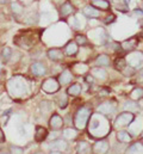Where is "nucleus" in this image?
<instances>
[{
  "label": "nucleus",
  "instance_id": "obj_31",
  "mask_svg": "<svg viewBox=\"0 0 143 154\" xmlns=\"http://www.w3.org/2000/svg\"><path fill=\"white\" fill-rule=\"evenodd\" d=\"M11 10L16 16H20L24 12V6L20 1H13L11 2Z\"/></svg>",
  "mask_w": 143,
  "mask_h": 154
},
{
  "label": "nucleus",
  "instance_id": "obj_36",
  "mask_svg": "<svg viewBox=\"0 0 143 154\" xmlns=\"http://www.w3.org/2000/svg\"><path fill=\"white\" fill-rule=\"evenodd\" d=\"M51 108H53L51 102L44 100V102L41 103V110H42L43 114H45V112H50V111H51Z\"/></svg>",
  "mask_w": 143,
  "mask_h": 154
},
{
  "label": "nucleus",
  "instance_id": "obj_33",
  "mask_svg": "<svg viewBox=\"0 0 143 154\" xmlns=\"http://www.w3.org/2000/svg\"><path fill=\"white\" fill-rule=\"evenodd\" d=\"M113 65H114V68L118 69V71H120V72H123V71L125 69V67L128 66L125 57H117V59L114 60V63H113Z\"/></svg>",
  "mask_w": 143,
  "mask_h": 154
},
{
  "label": "nucleus",
  "instance_id": "obj_21",
  "mask_svg": "<svg viewBox=\"0 0 143 154\" xmlns=\"http://www.w3.org/2000/svg\"><path fill=\"white\" fill-rule=\"evenodd\" d=\"M73 73H72L69 69H65V71H62L61 72V74L59 75V82H60V85H68V84H71L72 81H73Z\"/></svg>",
  "mask_w": 143,
  "mask_h": 154
},
{
  "label": "nucleus",
  "instance_id": "obj_45",
  "mask_svg": "<svg viewBox=\"0 0 143 154\" xmlns=\"http://www.w3.org/2000/svg\"><path fill=\"white\" fill-rule=\"evenodd\" d=\"M35 154H43V153H42V152H36Z\"/></svg>",
  "mask_w": 143,
  "mask_h": 154
},
{
  "label": "nucleus",
  "instance_id": "obj_9",
  "mask_svg": "<svg viewBox=\"0 0 143 154\" xmlns=\"http://www.w3.org/2000/svg\"><path fill=\"white\" fill-rule=\"evenodd\" d=\"M60 90V82L55 78H48L42 82V91L45 93H56Z\"/></svg>",
  "mask_w": 143,
  "mask_h": 154
},
{
  "label": "nucleus",
  "instance_id": "obj_23",
  "mask_svg": "<svg viewBox=\"0 0 143 154\" xmlns=\"http://www.w3.org/2000/svg\"><path fill=\"white\" fill-rule=\"evenodd\" d=\"M90 4L102 11H110L111 8V4L108 0H90Z\"/></svg>",
  "mask_w": 143,
  "mask_h": 154
},
{
  "label": "nucleus",
  "instance_id": "obj_35",
  "mask_svg": "<svg viewBox=\"0 0 143 154\" xmlns=\"http://www.w3.org/2000/svg\"><path fill=\"white\" fill-rule=\"evenodd\" d=\"M75 42H76L79 45H82V47H84V45H87V44L90 43V39L87 38L85 35H80V34H79V35L75 36Z\"/></svg>",
  "mask_w": 143,
  "mask_h": 154
},
{
  "label": "nucleus",
  "instance_id": "obj_37",
  "mask_svg": "<svg viewBox=\"0 0 143 154\" xmlns=\"http://www.w3.org/2000/svg\"><path fill=\"white\" fill-rule=\"evenodd\" d=\"M10 153L11 154H23L24 153V148L23 147H19V146H10Z\"/></svg>",
  "mask_w": 143,
  "mask_h": 154
},
{
  "label": "nucleus",
  "instance_id": "obj_20",
  "mask_svg": "<svg viewBox=\"0 0 143 154\" xmlns=\"http://www.w3.org/2000/svg\"><path fill=\"white\" fill-rule=\"evenodd\" d=\"M75 151L78 154H92V146L87 141H80L76 145Z\"/></svg>",
  "mask_w": 143,
  "mask_h": 154
},
{
  "label": "nucleus",
  "instance_id": "obj_1",
  "mask_svg": "<svg viewBox=\"0 0 143 154\" xmlns=\"http://www.w3.org/2000/svg\"><path fill=\"white\" fill-rule=\"evenodd\" d=\"M88 133H90V137L92 139H104L105 136L108 135V133L111 131L112 127L110 123V118L106 116L102 115V114H96L92 115L88 122Z\"/></svg>",
  "mask_w": 143,
  "mask_h": 154
},
{
  "label": "nucleus",
  "instance_id": "obj_42",
  "mask_svg": "<svg viewBox=\"0 0 143 154\" xmlns=\"http://www.w3.org/2000/svg\"><path fill=\"white\" fill-rule=\"evenodd\" d=\"M8 2V0H0V4L1 5H5V4H7Z\"/></svg>",
  "mask_w": 143,
  "mask_h": 154
},
{
  "label": "nucleus",
  "instance_id": "obj_22",
  "mask_svg": "<svg viewBox=\"0 0 143 154\" xmlns=\"http://www.w3.org/2000/svg\"><path fill=\"white\" fill-rule=\"evenodd\" d=\"M48 136V130L42 125H36L35 131V141L36 142H43Z\"/></svg>",
  "mask_w": 143,
  "mask_h": 154
},
{
  "label": "nucleus",
  "instance_id": "obj_27",
  "mask_svg": "<svg viewBox=\"0 0 143 154\" xmlns=\"http://www.w3.org/2000/svg\"><path fill=\"white\" fill-rule=\"evenodd\" d=\"M78 129L76 128H65L63 130H62V136H63V139H66V140H75L76 137H78Z\"/></svg>",
  "mask_w": 143,
  "mask_h": 154
},
{
  "label": "nucleus",
  "instance_id": "obj_15",
  "mask_svg": "<svg viewBox=\"0 0 143 154\" xmlns=\"http://www.w3.org/2000/svg\"><path fill=\"white\" fill-rule=\"evenodd\" d=\"M137 44H138V39L136 38V37H131V38L125 39L124 42H122L120 43V47H122V50L130 53V51L136 50Z\"/></svg>",
  "mask_w": 143,
  "mask_h": 154
},
{
  "label": "nucleus",
  "instance_id": "obj_14",
  "mask_svg": "<svg viewBox=\"0 0 143 154\" xmlns=\"http://www.w3.org/2000/svg\"><path fill=\"white\" fill-rule=\"evenodd\" d=\"M123 110L124 111H129V112H132V114H137L140 110H141V105H140V102H136V100H132V99H129L126 100L124 104H123Z\"/></svg>",
  "mask_w": 143,
  "mask_h": 154
},
{
  "label": "nucleus",
  "instance_id": "obj_46",
  "mask_svg": "<svg viewBox=\"0 0 143 154\" xmlns=\"http://www.w3.org/2000/svg\"><path fill=\"white\" fill-rule=\"evenodd\" d=\"M0 72H1V65H0Z\"/></svg>",
  "mask_w": 143,
  "mask_h": 154
},
{
  "label": "nucleus",
  "instance_id": "obj_6",
  "mask_svg": "<svg viewBox=\"0 0 143 154\" xmlns=\"http://www.w3.org/2000/svg\"><path fill=\"white\" fill-rule=\"evenodd\" d=\"M125 60H126V65L136 71L143 68V51H137V50L130 51L125 57Z\"/></svg>",
  "mask_w": 143,
  "mask_h": 154
},
{
  "label": "nucleus",
  "instance_id": "obj_3",
  "mask_svg": "<svg viewBox=\"0 0 143 154\" xmlns=\"http://www.w3.org/2000/svg\"><path fill=\"white\" fill-rule=\"evenodd\" d=\"M92 116V108L90 105H82L80 106L73 117V124L78 130H82L87 127L90 118Z\"/></svg>",
  "mask_w": 143,
  "mask_h": 154
},
{
  "label": "nucleus",
  "instance_id": "obj_18",
  "mask_svg": "<svg viewBox=\"0 0 143 154\" xmlns=\"http://www.w3.org/2000/svg\"><path fill=\"white\" fill-rule=\"evenodd\" d=\"M73 13H75V8L72 5L71 1H66V2H63L61 5V7H60V14H61L62 18H66L68 16H72Z\"/></svg>",
  "mask_w": 143,
  "mask_h": 154
},
{
  "label": "nucleus",
  "instance_id": "obj_41",
  "mask_svg": "<svg viewBox=\"0 0 143 154\" xmlns=\"http://www.w3.org/2000/svg\"><path fill=\"white\" fill-rule=\"evenodd\" d=\"M49 154H62L60 151H56V149H51L50 152H49Z\"/></svg>",
  "mask_w": 143,
  "mask_h": 154
},
{
  "label": "nucleus",
  "instance_id": "obj_28",
  "mask_svg": "<svg viewBox=\"0 0 143 154\" xmlns=\"http://www.w3.org/2000/svg\"><path fill=\"white\" fill-rule=\"evenodd\" d=\"M129 97H130V99H132V100L141 102L143 99V87H141V86L134 87V90L130 92Z\"/></svg>",
  "mask_w": 143,
  "mask_h": 154
},
{
  "label": "nucleus",
  "instance_id": "obj_13",
  "mask_svg": "<svg viewBox=\"0 0 143 154\" xmlns=\"http://www.w3.org/2000/svg\"><path fill=\"white\" fill-rule=\"evenodd\" d=\"M49 148L50 149H56V151H60V152H65V151L68 149V143H67L66 139H56V140H53L49 143Z\"/></svg>",
  "mask_w": 143,
  "mask_h": 154
},
{
  "label": "nucleus",
  "instance_id": "obj_39",
  "mask_svg": "<svg viewBox=\"0 0 143 154\" xmlns=\"http://www.w3.org/2000/svg\"><path fill=\"white\" fill-rule=\"evenodd\" d=\"M134 13L138 17V19H140V18H143V10L142 8H136V10H134Z\"/></svg>",
  "mask_w": 143,
  "mask_h": 154
},
{
  "label": "nucleus",
  "instance_id": "obj_40",
  "mask_svg": "<svg viewBox=\"0 0 143 154\" xmlns=\"http://www.w3.org/2000/svg\"><path fill=\"white\" fill-rule=\"evenodd\" d=\"M5 135H4V133H2V130L0 129V143H4L5 142Z\"/></svg>",
  "mask_w": 143,
  "mask_h": 154
},
{
  "label": "nucleus",
  "instance_id": "obj_12",
  "mask_svg": "<svg viewBox=\"0 0 143 154\" xmlns=\"http://www.w3.org/2000/svg\"><path fill=\"white\" fill-rule=\"evenodd\" d=\"M63 124H65V121L59 114H54L51 115V117L49 118V127L50 129L53 130H60L63 128Z\"/></svg>",
  "mask_w": 143,
  "mask_h": 154
},
{
  "label": "nucleus",
  "instance_id": "obj_34",
  "mask_svg": "<svg viewBox=\"0 0 143 154\" xmlns=\"http://www.w3.org/2000/svg\"><path fill=\"white\" fill-rule=\"evenodd\" d=\"M11 56H12V49H11L10 47H5V48L2 49V51H1V57H2V60H4L5 62H7V61L11 59Z\"/></svg>",
  "mask_w": 143,
  "mask_h": 154
},
{
  "label": "nucleus",
  "instance_id": "obj_5",
  "mask_svg": "<svg viewBox=\"0 0 143 154\" xmlns=\"http://www.w3.org/2000/svg\"><path fill=\"white\" fill-rule=\"evenodd\" d=\"M88 37H90L88 39L96 45H103L108 41V35H107L106 30L103 28H96L91 30L88 32Z\"/></svg>",
  "mask_w": 143,
  "mask_h": 154
},
{
  "label": "nucleus",
  "instance_id": "obj_7",
  "mask_svg": "<svg viewBox=\"0 0 143 154\" xmlns=\"http://www.w3.org/2000/svg\"><path fill=\"white\" fill-rule=\"evenodd\" d=\"M97 112L110 118L111 116L117 112V103L113 100H105L97 106Z\"/></svg>",
  "mask_w": 143,
  "mask_h": 154
},
{
  "label": "nucleus",
  "instance_id": "obj_4",
  "mask_svg": "<svg viewBox=\"0 0 143 154\" xmlns=\"http://www.w3.org/2000/svg\"><path fill=\"white\" fill-rule=\"evenodd\" d=\"M136 115L129 111H122L116 116L114 122H113V128L114 129H124V128H129L130 124L135 121Z\"/></svg>",
  "mask_w": 143,
  "mask_h": 154
},
{
  "label": "nucleus",
  "instance_id": "obj_16",
  "mask_svg": "<svg viewBox=\"0 0 143 154\" xmlns=\"http://www.w3.org/2000/svg\"><path fill=\"white\" fill-rule=\"evenodd\" d=\"M63 51H62V49H60V48H50L48 51H47V56L51 60V61H54V62H57V61H61V60H63Z\"/></svg>",
  "mask_w": 143,
  "mask_h": 154
},
{
  "label": "nucleus",
  "instance_id": "obj_43",
  "mask_svg": "<svg viewBox=\"0 0 143 154\" xmlns=\"http://www.w3.org/2000/svg\"><path fill=\"white\" fill-rule=\"evenodd\" d=\"M0 154H10L8 152H5V151H0Z\"/></svg>",
  "mask_w": 143,
  "mask_h": 154
},
{
  "label": "nucleus",
  "instance_id": "obj_44",
  "mask_svg": "<svg viewBox=\"0 0 143 154\" xmlns=\"http://www.w3.org/2000/svg\"><path fill=\"white\" fill-rule=\"evenodd\" d=\"M140 141H141V142H142V143H143V136H142V137H141V139H140Z\"/></svg>",
  "mask_w": 143,
  "mask_h": 154
},
{
  "label": "nucleus",
  "instance_id": "obj_2",
  "mask_svg": "<svg viewBox=\"0 0 143 154\" xmlns=\"http://www.w3.org/2000/svg\"><path fill=\"white\" fill-rule=\"evenodd\" d=\"M7 90H8V93L13 98H19V97L28 96L30 87H29L25 78H23L22 75H16L8 80Z\"/></svg>",
  "mask_w": 143,
  "mask_h": 154
},
{
  "label": "nucleus",
  "instance_id": "obj_26",
  "mask_svg": "<svg viewBox=\"0 0 143 154\" xmlns=\"http://www.w3.org/2000/svg\"><path fill=\"white\" fill-rule=\"evenodd\" d=\"M78 45H79V44H78L75 41H69V42L65 45V54H67L68 56H75V55L78 54V50H79Z\"/></svg>",
  "mask_w": 143,
  "mask_h": 154
},
{
  "label": "nucleus",
  "instance_id": "obj_38",
  "mask_svg": "<svg viewBox=\"0 0 143 154\" xmlns=\"http://www.w3.org/2000/svg\"><path fill=\"white\" fill-rule=\"evenodd\" d=\"M114 20H116V16H114V14H110V16H107L106 18L104 19V23H105L106 25H108V24H112Z\"/></svg>",
  "mask_w": 143,
  "mask_h": 154
},
{
  "label": "nucleus",
  "instance_id": "obj_11",
  "mask_svg": "<svg viewBox=\"0 0 143 154\" xmlns=\"http://www.w3.org/2000/svg\"><path fill=\"white\" fill-rule=\"evenodd\" d=\"M116 137H117V141L123 145H130L134 140V136L131 135V133L125 129H119L116 134Z\"/></svg>",
  "mask_w": 143,
  "mask_h": 154
},
{
  "label": "nucleus",
  "instance_id": "obj_24",
  "mask_svg": "<svg viewBox=\"0 0 143 154\" xmlns=\"http://www.w3.org/2000/svg\"><path fill=\"white\" fill-rule=\"evenodd\" d=\"M91 74L93 75L94 79H98V80H105L107 78V71L104 68V67H94L92 68L91 71Z\"/></svg>",
  "mask_w": 143,
  "mask_h": 154
},
{
  "label": "nucleus",
  "instance_id": "obj_32",
  "mask_svg": "<svg viewBox=\"0 0 143 154\" xmlns=\"http://www.w3.org/2000/svg\"><path fill=\"white\" fill-rule=\"evenodd\" d=\"M56 103H57V105H59L60 109H66L67 105H68V97L66 96V93H62V94L57 96Z\"/></svg>",
  "mask_w": 143,
  "mask_h": 154
},
{
  "label": "nucleus",
  "instance_id": "obj_30",
  "mask_svg": "<svg viewBox=\"0 0 143 154\" xmlns=\"http://www.w3.org/2000/svg\"><path fill=\"white\" fill-rule=\"evenodd\" d=\"M73 72L76 75H84V74H86L88 72V66L86 63H81V62L75 63L73 66Z\"/></svg>",
  "mask_w": 143,
  "mask_h": 154
},
{
  "label": "nucleus",
  "instance_id": "obj_29",
  "mask_svg": "<svg viewBox=\"0 0 143 154\" xmlns=\"http://www.w3.org/2000/svg\"><path fill=\"white\" fill-rule=\"evenodd\" d=\"M82 91V87L80 84H72L71 86H68L67 88V94L71 96V97H78Z\"/></svg>",
  "mask_w": 143,
  "mask_h": 154
},
{
  "label": "nucleus",
  "instance_id": "obj_8",
  "mask_svg": "<svg viewBox=\"0 0 143 154\" xmlns=\"http://www.w3.org/2000/svg\"><path fill=\"white\" fill-rule=\"evenodd\" d=\"M111 145L106 139H98L92 145V154H108Z\"/></svg>",
  "mask_w": 143,
  "mask_h": 154
},
{
  "label": "nucleus",
  "instance_id": "obj_19",
  "mask_svg": "<svg viewBox=\"0 0 143 154\" xmlns=\"http://www.w3.org/2000/svg\"><path fill=\"white\" fill-rule=\"evenodd\" d=\"M82 13H84L86 17H88V18H99V17H100V11H99L98 8H96L94 6H92L91 4L84 7Z\"/></svg>",
  "mask_w": 143,
  "mask_h": 154
},
{
  "label": "nucleus",
  "instance_id": "obj_17",
  "mask_svg": "<svg viewBox=\"0 0 143 154\" xmlns=\"http://www.w3.org/2000/svg\"><path fill=\"white\" fill-rule=\"evenodd\" d=\"M124 154H143V143L138 140L128 145V148L124 151Z\"/></svg>",
  "mask_w": 143,
  "mask_h": 154
},
{
  "label": "nucleus",
  "instance_id": "obj_25",
  "mask_svg": "<svg viewBox=\"0 0 143 154\" xmlns=\"http://www.w3.org/2000/svg\"><path fill=\"white\" fill-rule=\"evenodd\" d=\"M94 63H96L98 67H104V68H106V67H110V65H111V59H110V56L106 55V54H100V55L97 56Z\"/></svg>",
  "mask_w": 143,
  "mask_h": 154
},
{
  "label": "nucleus",
  "instance_id": "obj_10",
  "mask_svg": "<svg viewBox=\"0 0 143 154\" xmlns=\"http://www.w3.org/2000/svg\"><path fill=\"white\" fill-rule=\"evenodd\" d=\"M30 71L31 73L35 75V77H44L48 72V68H47V65L44 62H41V61H35L31 66H30Z\"/></svg>",
  "mask_w": 143,
  "mask_h": 154
},
{
  "label": "nucleus",
  "instance_id": "obj_47",
  "mask_svg": "<svg viewBox=\"0 0 143 154\" xmlns=\"http://www.w3.org/2000/svg\"><path fill=\"white\" fill-rule=\"evenodd\" d=\"M112 154H117V153H112Z\"/></svg>",
  "mask_w": 143,
  "mask_h": 154
}]
</instances>
